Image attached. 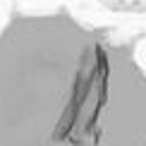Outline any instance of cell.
I'll list each match as a JSON object with an SVG mask.
<instances>
[{
	"label": "cell",
	"mask_w": 146,
	"mask_h": 146,
	"mask_svg": "<svg viewBox=\"0 0 146 146\" xmlns=\"http://www.w3.org/2000/svg\"><path fill=\"white\" fill-rule=\"evenodd\" d=\"M0 146H146L137 48L67 10L0 29Z\"/></svg>",
	"instance_id": "cell-1"
}]
</instances>
